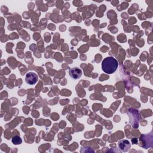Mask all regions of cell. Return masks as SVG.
<instances>
[{"label": "cell", "instance_id": "2", "mask_svg": "<svg viewBox=\"0 0 153 153\" xmlns=\"http://www.w3.org/2000/svg\"><path fill=\"white\" fill-rule=\"evenodd\" d=\"M38 79V76L36 74L30 72H28L26 75V78H25V81L27 84L29 85H33L35 84Z\"/></svg>", "mask_w": 153, "mask_h": 153}, {"label": "cell", "instance_id": "4", "mask_svg": "<svg viewBox=\"0 0 153 153\" xmlns=\"http://www.w3.org/2000/svg\"><path fill=\"white\" fill-rule=\"evenodd\" d=\"M70 76L73 79H78L81 77L82 72L81 69L77 67L71 68L69 72Z\"/></svg>", "mask_w": 153, "mask_h": 153}, {"label": "cell", "instance_id": "3", "mask_svg": "<svg viewBox=\"0 0 153 153\" xmlns=\"http://www.w3.org/2000/svg\"><path fill=\"white\" fill-rule=\"evenodd\" d=\"M118 146L123 152H127L130 149L131 144L128 140L123 139L118 142Z\"/></svg>", "mask_w": 153, "mask_h": 153}, {"label": "cell", "instance_id": "5", "mask_svg": "<svg viewBox=\"0 0 153 153\" xmlns=\"http://www.w3.org/2000/svg\"><path fill=\"white\" fill-rule=\"evenodd\" d=\"M12 143L14 145H20L22 143V139L19 136H15L11 139Z\"/></svg>", "mask_w": 153, "mask_h": 153}, {"label": "cell", "instance_id": "1", "mask_svg": "<svg viewBox=\"0 0 153 153\" xmlns=\"http://www.w3.org/2000/svg\"><path fill=\"white\" fill-rule=\"evenodd\" d=\"M118 66V61L113 57L109 56L104 59L102 62V69L108 74L114 73Z\"/></svg>", "mask_w": 153, "mask_h": 153}]
</instances>
